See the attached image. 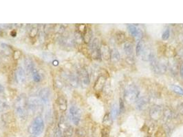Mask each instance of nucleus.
<instances>
[{"instance_id":"17","label":"nucleus","mask_w":183,"mask_h":137,"mask_svg":"<svg viewBox=\"0 0 183 137\" xmlns=\"http://www.w3.org/2000/svg\"><path fill=\"white\" fill-rule=\"evenodd\" d=\"M92 31L90 27L87 26V30L86 32L84 33V34L83 35V41H84L85 43L88 44V43H91L92 39Z\"/></svg>"},{"instance_id":"41","label":"nucleus","mask_w":183,"mask_h":137,"mask_svg":"<svg viewBox=\"0 0 183 137\" xmlns=\"http://www.w3.org/2000/svg\"><path fill=\"white\" fill-rule=\"evenodd\" d=\"M2 32H3V29L1 28V27H0V34H1Z\"/></svg>"},{"instance_id":"25","label":"nucleus","mask_w":183,"mask_h":137,"mask_svg":"<svg viewBox=\"0 0 183 137\" xmlns=\"http://www.w3.org/2000/svg\"><path fill=\"white\" fill-rule=\"evenodd\" d=\"M110 113L113 121H114V120L116 119V117H117L118 114H119V108H118L116 103H114V104L112 106L111 111H110Z\"/></svg>"},{"instance_id":"26","label":"nucleus","mask_w":183,"mask_h":137,"mask_svg":"<svg viewBox=\"0 0 183 137\" xmlns=\"http://www.w3.org/2000/svg\"><path fill=\"white\" fill-rule=\"evenodd\" d=\"M39 34V28L36 25L31 26V28L29 30V36L30 38L35 39Z\"/></svg>"},{"instance_id":"42","label":"nucleus","mask_w":183,"mask_h":137,"mask_svg":"<svg viewBox=\"0 0 183 137\" xmlns=\"http://www.w3.org/2000/svg\"><path fill=\"white\" fill-rule=\"evenodd\" d=\"M30 137H37L36 136H34V135H31Z\"/></svg>"},{"instance_id":"7","label":"nucleus","mask_w":183,"mask_h":137,"mask_svg":"<svg viewBox=\"0 0 183 137\" xmlns=\"http://www.w3.org/2000/svg\"><path fill=\"white\" fill-rule=\"evenodd\" d=\"M78 78L79 82L81 83L85 86H88L90 84V75L86 68L84 67L80 68L78 71Z\"/></svg>"},{"instance_id":"19","label":"nucleus","mask_w":183,"mask_h":137,"mask_svg":"<svg viewBox=\"0 0 183 137\" xmlns=\"http://www.w3.org/2000/svg\"><path fill=\"white\" fill-rule=\"evenodd\" d=\"M68 82H69L70 84L72 86H74V87L77 86L79 85V83L78 76H75V75L73 73H70L68 75Z\"/></svg>"},{"instance_id":"32","label":"nucleus","mask_w":183,"mask_h":137,"mask_svg":"<svg viewBox=\"0 0 183 137\" xmlns=\"http://www.w3.org/2000/svg\"><path fill=\"white\" fill-rule=\"evenodd\" d=\"M110 128L103 127L101 130V137H110Z\"/></svg>"},{"instance_id":"22","label":"nucleus","mask_w":183,"mask_h":137,"mask_svg":"<svg viewBox=\"0 0 183 137\" xmlns=\"http://www.w3.org/2000/svg\"><path fill=\"white\" fill-rule=\"evenodd\" d=\"M123 49L125 54L128 57H130L133 54V45L130 42H125L123 45Z\"/></svg>"},{"instance_id":"33","label":"nucleus","mask_w":183,"mask_h":137,"mask_svg":"<svg viewBox=\"0 0 183 137\" xmlns=\"http://www.w3.org/2000/svg\"><path fill=\"white\" fill-rule=\"evenodd\" d=\"M170 36V30L169 28H167L162 34V39L163 41H167L169 39Z\"/></svg>"},{"instance_id":"20","label":"nucleus","mask_w":183,"mask_h":137,"mask_svg":"<svg viewBox=\"0 0 183 137\" xmlns=\"http://www.w3.org/2000/svg\"><path fill=\"white\" fill-rule=\"evenodd\" d=\"M102 123H103L104 127L110 128V126L112 125V123H113V119H112L111 115H110V113H106L104 115Z\"/></svg>"},{"instance_id":"5","label":"nucleus","mask_w":183,"mask_h":137,"mask_svg":"<svg viewBox=\"0 0 183 137\" xmlns=\"http://www.w3.org/2000/svg\"><path fill=\"white\" fill-rule=\"evenodd\" d=\"M101 45L99 39L98 38H94L90 43V54L91 57L94 60H101Z\"/></svg>"},{"instance_id":"12","label":"nucleus","mask_w":183,"mask_h":137,"mask_svg":"<svg viewBox=\"0 0 183 137\" xmlns=\"http://www.w3.org/2000/svg\"><path fill=\"white\" fill-rule=\"evenodd\" d=\"M25 71L28 74H32V73L36 69L33 60L29 56H26L24 60Z\"/></svg>"},{"instance_id":"2","label":"nucleus","mask_w":183,"mask_h":137,"mask_svg":"<svg viewBox=\"0 0 183 137\" xmlns=\"http://www.w3.org/2000/svg\"><path fill=\"white\" fill-rule=\"evenodd\" d=\"M45 125L43 119L40 116H37L33 121L31 122L30 125L28 127V132L34 136H39L42 134L44 130Z\"/></svg>"},{"instance_id":"21","label":"nucleus","mask_w":183,"mask_h":137,"mask_svg":"<svg viewBox=\"0 0 183 137\" xmlns=\"http://www.w3.org/2000/svg\"><path fill=\"white\" fill-rule=\"evenodd\" d=\"M8 108L7 99L3 95H0V113L6 111Z\"/></svg>"},{"instance_id":"43","label":"nucleus","mask_w":183,"mask_h":137,"mask_svg":"<svg viewBox=\"0 0 183 137\" xmlns=\"http://www.w3.org/2000/svg\"><path fill=\"white\" fill-rule=\"evenodd\" d=\"M147 137H151V136H150V135H149V136H147Z\"/></svg>"},{"instance_id":"8","label":"nucleus","mask_w":183,"mask_h":137,"mask_svg":"<svg viewBox=\"0 0 183 137\" xmlns=\"http://www.w3.org/2000/svg\"><path fill=\"white\" fill-rule=\"evenodd\" d=\"M106 79L107 78H106V77L104 76V75H101V76L98 77L93 86L94 90L96 92L99 93L103 90L104 87L105 86L106 81H107Z\"/></svg>"},{"instance_id":"35","label":"nucleus","mask_w":183,"mask_h":137,"mask_svg":"<svg viewBox=\"0 0 183 137\" xmlns=\"http://www.w3.org/2000/svg\"><path fill=\"white\" fill-rule=\"evenodd\" d=\"M21 56H22V52L19 50L14 51L13 53H12V57H13L14 60H15V61L19 60Z\"/></svg>"},{"instance_id":"31","label":"nucleus","mask_w":183,"mask_h":137,"mask_svg":"<svg viewBox=\"0 0 183 137\" xmlns=\"http://www.w3.org/2000/svg\"><path fill=\"white\" fill-rule=\"evenodd\" d=\"M172 89H173L174 92L177 93V94L182 95L183 96V88L182 87L178 86V85H173V86H172Z\"/></svg>"},{"instance_id":"37","label":"nucleus","mask_w":183,"mask_h":137,"mask_svg":"<svg viewBox=\"0 0 183 137\" xmlns=\"http://www.w3.org/2000/svg\"><path fill=\"white\" fill-rule=\"evenodd\" d=\"M10 35L12 37H15L17 36V32L15 30H12L11 32H10Z\"/></svg>"},{"instance_id":"30","label":"nucleus","mask_w":183,"mask_h":137,"mask_svg":"<svg viewBox=\"0 0 183 137\" xmlns=\"http://www.w3.org/2000/svg\"><path fill=\"white\" fill-rule=\"evenodd\" d=\"M54 137H63V131L59 126L55 127L54 129Z\"/></svg>"},{"instance_id":"9","label":"nucleus","mask_w":183,"mask_h":137,"mask_svg":"<svg viewBox=\"0 0 183 137\" xmlns=\"http://www.w3.org/2000/svg\"><path fill=\"white\" fill-rule=\"evenodd\" d=\"M15 80L19 84H23L26 80V72L22 67H18L15 70Z\"/></svg>"},{"instance_id":"1","label":"nucleus","mask_w":183,"mask_h":137,"mask_svg":"<svg viewBox=\"0 0 183 137\" xmlns=\"http://www.w3.org/2000/svg\"><path fill=\"white\" fill-rule=\"evenodd\" d=\"M14 113L17 118L21 121H26L28 116V98L23 93L17 97L14 101Z\"/></svg>"},{"instance_id":"28","label":"nucleus","mask_w":183,"mask_h":137,"mask_svg":"<svg viewBox=\"0 0 183 137\" xmlns=\"http://www.w3.org/2000/svg\"><path fill=\"white\" fill-rule=\"evenodd\" d=\"M116 39L118 43L121 44L122 43H125L126 39L125 34L123 32H118L116 34Z\"/></svg>"},{"instance_id":"14","label":"nucleus","mask_w":183,"mask_h":137,"mask_svg":"<svg viewBox=\"0 0 183 137\" xmlns=\"http://www.w3.org/2000/svg\"><path fill=\"white\" fill-rule=\"evenodd\" d=\"M101 59L105 61H109L111 56V49L108 45L105 43H102L101 45Z\"/></svg>"},{"instance_id":"40","label":"nucleus","mask_w":183,"mask_h":137,"mask_svg":"<svg viewBox=\"0 0 183 137\" xmlns=\"http://www.w3.org/2000/svg\"><path fill=\"white\" fill-rule=\"evenodd\" d=\"M180 113L183 115V103H182L180 106Z\"/></svg>"},{"instance_id":"38","label":"nucleus","mask_w":183,"mask_h":137,"mask_svg":"<svg viewBox=\"0 0 183 137\" xmlns=\"http://www.w3.org/2000/svg\"><path fill=\"white\" fill-rule=\"evenodd\" d=\"M4 92V87L2 84H0V94Z\"/></svg>"},{"instance_id":"6","label":"nucleus","mask_w":183,"mask_h":137,"mask_svg":"<svg viewBox=\"0 0 183 137\" xmlns=\"http://www.w3.org/2000/svg\"><path fill=\"white\" fill-rule=\"evenodd\" d=\"M69 117L72 123L75 126L79 125L82 117V112L77 106L72 104L69 109Z\"/></svg>"},{"instance_id":"4","label":"nucleus","mask_w":183,"mask_h":137,"mask_svg":"<svg viewBox=\"0 0 183 137\" xmlns=\"http://www.w3.org/2000/svg\"><path fill=\"white\" fill-rule=\"evenodd\" d=\"M43 108V103L40 99L32 96L28 99V110L33 113H41Z\"/></svg>"},{"instance_id":"23","label":"nucleus","mask_w":183,"mask_h":137,"mask_svg":"<svg viewBox=\"0 0 183 137\" xmlns=\"http://www.w3.org/2000/svg\"><path fill=\"white\" fill-rule=\"evenodd\" d=\"M120 58V53L117 49L114 48L111 49V56H110V60L114 63H117L119 61Z\"/></svg>"},{"instance_id":"10","label":"nucleus","mask_w":183,"mask_h":137,"mask_svg":"<svg viewBox=\"0 0 183 137\" xmlns=\"http://www.w3.org/2000/svg\"><path fill=\"white\" fill-rule=\"evenodd\" d=\"M163 111L159 105H153L151 107L149 111V117L153 120H158L163 116Z\"/></svg>"},{"instance_id":"15","label":"nucleus","mask_w":183,"mask_h":137,"mask_svg":"<svg viewBox=\"0 0 183 137\" xmlns=\"http://www.w3.org/2000/svg\"><path fill=\"white\" fill-rule=\"evenodd\" d=\"M57 103L59 110L62 113H64V112L67 111L68 101L66 97H64L63 95H59V96H58L57 99Z\"/></svg>"},{"instance_id":"36","label":"nucleus","mask_w":183,"mask_h":137,"mask_svg":"<svg viewBox=\"0 0 183 137\" xmlns=\"http://www.w3.org/2000/svg\"><path fill=\"white\" fill-rule=\"evenodd\" d=\"M154 131H155V125L152 123L148 127V129H147V133H148L149 135L151 136V134L154 132Z\"/></svg>"},{"instance_id":"24","label":"nucleus","mask_w":183,"mask_h":137,"mask_svg":"<svg viewBox=\"0 0 183 137\" xmlns=\"http://www.w3.org/2000/svg\"><path fill=\"white\" fill-rule=\"evenodd\" d=\"M74 133V128L72 126L67 125L66 126L64 130L63 131V137H72Z\"/></svg>"},{"instance_id":"34","label":"nucleus","mask_w":183,"mask_h":137,"mask_svg":"<svg viewBox=\"0 0 183 137\" xmlns=\"http://www.w3.org/2000/svg\"><path fill=\"white\" fill-rule=\"evenodd\" d=\"M119 113L122 114L125 112V103L123 99L122 98H120L119 99Z\"/></svg>"},{"instance_id":"29","label":"nucleus","mask_w":183,"mask_h":137,"mask_svg":"<svg viewBox=\"0 0 183 137\" xmlns=\"http://www.w3.org/2000/svg\"><path fill=\"white\" fill-rule=\"evenodd\" d=\"M32 80L35 82H41V77L40 76V74L39 73V72L37 71V69H35L34 71L32 73Z\"/></svg>"},{"instance_id":"16","label":"nucleus","mask_w":183,"mask_h":137,"mask_svg":"<svg viewBox=\"0 0 183 137\" xmlns=\"http://www.w3.org/2000/svg\"><path fill=\"white\" fill-rule=\"evenodd\" d=\"M149 100L147 97H140V99H138V100L136 101V108L137 109L139 110V111H143V110H145L148 106Z\"/></svg>"},{"instance_id":"3","label":"nucleus","mask_w":183,"mask_h":137,"mask_svg":"<svg viewBox=\"0 0 183 137\" xmlns=\"http://www.w3.org/2000/svg\"><path fill=\"white\" fill-rule=\"evenodd\" d=\"M140 91L134 84H130L124 91V98L128 103H133L138 100Z\"/></svg>"},{"instance_id":"39","label":"nucleus","mask_w":183,"mask_h":137,"mask_svg":"<svg viewBox=\"0 0 183 137\" xmlns=\"http://www.w3.org/2000/svg\"><path fill=\"white\" fill-rule=\"evenodd\" d=\"M180 76H181L182 77H183V64L181 65V67H180Z\"/></svg>"},{"instance_id":"18","label":"nucleus","mask_w":183,"mask_h":137,"mask_svg":"<svg viewBox=\"0 0 183 137\" xmlns=\"http://www.w3.org/2000/svg\"><path fill=\"white\" fill-rule=\"evenodd\" d=\"M0 49L6 56H10L12 53H13L12 47L6 43H0Z\"/></svg>"},{"instance_id":"11","label":"nucleus","mask_w":183,"mask_h":137,"mask_svg":"<svg viewBox=\"0 0 183 137\" xmlns=\"http://www.w3.org/2000/svg\"><path fill=\"white\" fill-rule=\"evenodd\" d=\"M39 98L42 101L43 105L48 104L50 98V91L48 87L41 88L39 93Z\"/></svg>"},{"instance_id":"27","label":"nucleus","mask_w":183,"mask_h":137,"mask_svg":"<svg viewBox=\"0 0 183 137\" xmlns=\"http://www.w3.org/2000/svg\"><path fill=\"white\" fill-rule=\"evenodd\" d=\"M145 48V44L144 42L142 40L139 41L138 43H137L136 47V54L137 56H140L141 53L143 51V49Z\"/></svg>"},{"instance_id":"13","label":"nucleus","mask_w":183,"mask_h":137,"mask_svg":"<svg viewBox=\"0 0 183 137\" xmlns=\"http://www.w3.org/2000/svg\"><path fill=\"white\" fill-rule=\"evenodd\" d=\"M128 30L129 31V32L130 33V34L132 36L136 37V39L137 40L140 41L141 39L143 38V32L141 31L140 29L137 28L136 26H134V25H128Z\"/></svg>"}]
</instances>
